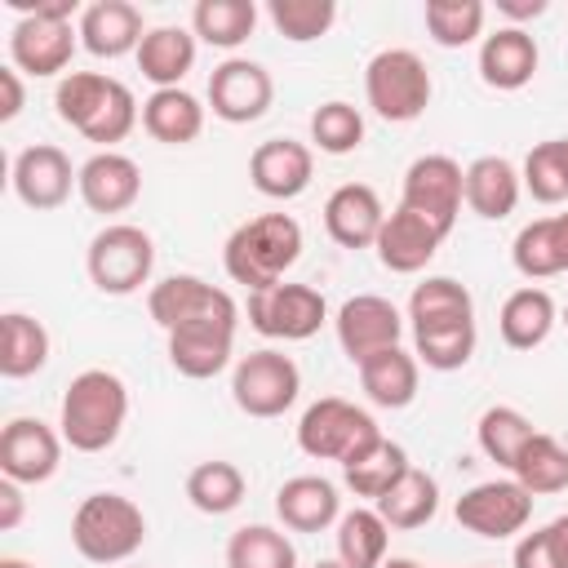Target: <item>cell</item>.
<instances>
[{
    "instance_id": "cell-10",
    "label": "cell",
    "mask_w": 568,
    "mask_h": 568,
    "mask_svg": "<svg viewBox=\"0 0 568 568\" xmlns=\"http://www.w3.org/2000/svg\"><path fill=\"white\" fill-rule=\"evenodd\" d=\"M328 302L311 284H271L262 293H248V324L271 342H306L324 328Z\"/></svg>"
},
{
    "instance_id": "cell-34",
    "label": "cell",
    "mask_w": 568,
    "mask_h": 568,
    "mask_svg": "<svg viewBox=\"0 0 568 568\" xmlns=\"http://www.w3.org/2000/svg\"><path fill=\"white\" fill-rule=\"evenodd\" d=\"M408 466H413V462H408V453H404L395 439L377 435L364 453H355V457L342 466V484H346L355 497L377 501V497H386V493L395 488V479H399Z\"/></svg>"
},
{
    "instance_id": "cell-5",
    "label": "cell",
    "mask_w": 568,
    "mask_h": 568,
    "mask_svg": "<svg viewBox=\"0 0 568 568\" xmlns=\"http://www.w3.org/2000/svg\"><path fill=\"white\" fill-rule=\"evenodd\" d=\"M146 541V515L124 493H89L71 515V546L89 564H124Z\"/></svg>"
},
{
    "instance_id": "cell-28",
    "label": "cell",
    "mask_w": 568,
    "mask_h": 568,
    "mask_svg": "<svg viewBox=\"0 0 568 568\" xmlns=\"http://www.w3.org/2000/svg\"><path fill=\"white\" fill-rule=\"evenodd\" d=\"M359 368V386L377 408H408L417 399V382H422V364L413 351L404 346H386L377 355H368Z\"/></svg>"
},
{
    "instance_id": "cell-9",
    "label": "cell",
    "mask_w": 568,
    "mask_h": 568,
    "mask_svg": "<svg viewBox=\"0 0 568 568\" xmlns=\"http://www.w3.org/2000/svg\"><path fill=\"white\" fill-rule=\"evenodd\" d=\"M297 395H302V368L284 351L262 346L240 355L231 368V399L244 417H257V422L284 417L297 404Z\"/></svg>"
},
{
    "instance_id": "cell-31",
    "label": "cell",
    "mask_w": 568,
    "mask_h": 568,
    "mask_svg": "<svg viewBox=\"0 0 568 568\" xmlns=\"http://www.w3.org/2000/svg\"><path fill=\"white\" fill-rule=\"evenodd\" d=\"M49 364V328L27 311L0 315V373L9 382L36 377Z\"/></svg>"
},
{
    "instance_id": "cell-4",
    "label": "cell",
    "mask_w": 568,
    "mask_h": 568,
    "mask_svg": "<svg viewBox=\"0 0 568 568\" xmlns=\"http://www.w3.org/2000/svg\"><path fill=\"white\" fill-rule=\"evenodd\" d=\"M302 257V226L293 213H257L240 222L222 244V266L248 293L280 284Z\"/></svg>"
},
{
    "instance_id": "cell-40",
    "label": "cell",
    "mask_w": 568,
    "mask_h": 568,
    "mask_svg": "<svg viewBox=\"0 0 568 568\" xmlns=\"http://www.w3.org/2000/svg\"><path fill=\"white\" fill-rule=\"evenodd\" d=\"M537 435V426L519 413V408H510V404H493V408H484L479 413V422H475V444H479V453L488 457V462H497V466H515V457L524 453V444Z\"/></svg>"
},
{
    "instance_id": "cell-1",
    "label": "cell",
    "mask_w": 568,
    "mask_h": 568,
    "mask_svg": "<svg viewBox=\"0 0 568 568\" xmlns=\"http://www.w3.org/2000/svg\"><path fill=\"white\" fill-rule=\"evenodd\" d=\"M53 106H58L62 124L84 133L102 151H115V142H124L133 133V124L142 120L133 89L102 71H67L53 89Z\"/></svg>"
},
{
    "instance_id": "cell-51",
    "label": "cell",
    "mask_w": 568,
    "mask_h": 568,
    "mask_svg": "<svg viewBox=\"0 0 568 568\" xmlns=\"http://www.w3.org/2000/svg\"><path fill=\"white\" fill-rule=\"evenodd\" d=\"M546 532H550V546H555V559H559V568H568V515L550 519V524H546Z\"/></svg>"
},
{
    "instance_id": "cell-46",
    "label": "cell",
    "mask_w": 568,
    "mask_h": 568,
    "mask_svg": "<svg viewBox=\"0 0 568 568\" xmlns=\"http://www.w3.org/2000/svg\"><path fill=\"white\" fill-rule=\"evenodd\" d=\"M510 262L524 280H550V275H564L559 271V253H555V231H550V217H537L528 226L515 231L510 240Z\"/></svg>"
},
{
    "instance_id": "cell-53",
    "label": "cell",
    "mask_w": 568,
    "mask_h": 568,
    "mask_svg": "<svg viewBox=\"0 0 568 568\" xmlns=\"http://www.w3.org/2000/svg\"><path fill=\"white\" fill-rule=\"evenodd\" d=\"M382 568H422V564H417V559H404V555H395V559H386Z\"/></svg>"
},
{
    "instance_id": "cell-32",
    "label": "cell",
    "mask_w": 568,
    "mask_h": 568,
    "mask_svg": "<svg viewBox=\"0 0 568 568\" xmlns=\"http://www.w3.org/2000/svg\"><path fill=\"white\" fill-rule=\"evenodd\" d=\"M373 506L390 524V532H413V528H426L435 519V510H439V484H435V475L408 466L395 479V488L386 497H377Z\"/></svg>"
},
{
    "instance_id": "cell-22",
    "label": "cell",
    "mask_w": 568,
    "mask_h": 568,
    "mask_svg": "<svg viewBox=\"0 0 568 568\" xmlns=\"http://www.w3.org/2000/svg\"><path fill=\"white\" fill-rule=\"evenodd\" d=\"M382 222H386V209L368 182H342L324 200V231L342 248H373L382 235Z\"/></svg>"
},
{
    "instance_id": "cell-8",
    "label": "cell",
    "mask_w": 568,
    "mask_h": 568,
    "mask_svg": "<svg viewBox=\"0 0 568 568\" xmlns=\"http://www.w3.org/2000/svg\"><path fill=\"white\" fill-rule=\"evenodd\" d=\"M377 422L368 408L342 399V395H324L315 399L302 417H297V448L315 462H337L346 466L355 453H364L377 439Z\"/></svg>"
},
{
    "instance_id": "cell-50",
    "label": "cell",
    "mask_w": 568,
    "mask_h": 568,
    "mask_svg": "<svg viewBox=\"0 0 568 568\" xmlns=\"http://www.w3.org/2000/svg\"><path fill=\"white\" fill-rule=\"evenodd\" d=\"M497 13L510 18V27H524L546 13V0H497Z\"/></svg>"
},
{
    "instance_id": "cell-19",
    "label": "cell",
    "mask_w": 568,
    "mask_h": 568,
    "mask_svg": "<svg viewBox=\"0 0 568 568\" xmlns=\"http://www.w3.org/2000/svg\"><path fill=\"white\" fill-rule=\"evenodd\" d=\"M315 178V151L297 138H266L248 155V182L266 200H297Z\"/></svg>"
},
{
    "instance_id": "cell-36",
    "label": "cell",
    "mask_w": 568,
    "mask_h": 568,
    "mask_svg": "<svg viewBox=\"0 0 568 568\" xmlns=\"http://www.w3.org/2000/svg\"><path fill=\"white\" fill-rule=\"evenodd\" d=\"M510 479H515L519 488H528L532 497L564 493V488H568V448H564L555 435L537 430V435L524 444V453L515 457Z\"/></svg>"
},
{
    "instance_id": "cell-44",
    "label": "cell",
    "mask_w": 568,
    "mask_h": 568,
    "mask_svg": "<svg viewBox=\"0 0 568 568\" xmlns=\"http://www.w3.org/2000/svg\"><path fill=\"white\" fill-rule=\"evenodd\" d=\"M271 27L293 40V44H311L320 36H328V27L337 22V4L333 0H271L266 4Z\"/></svg>"
},
{
    "instance_id": "cell-29",
    "label": "cell",
    "mask_w": 568,
    "mask_h": 568,
    "mask_svg": "<svg viewBox=\"0 0 568 568\" xmlns=\"http://www.w3.org/2000/svg\"><path fill=\"white\" fill-rule=\"evenodd\" d=\"M138 71L155 89H182L186 71L195 67V31L186 27H151L138 44Z\"/></svg>"
},
{
    "instance_id": "cell-52",
    "label": "cell",
    "mask_w": 568,
    "mask_h": 568,
    "mask_svg": "<svg viewBox=\"0 0 568 568\" xmlns=\"http://www.w3.org/2000/svg\"><path fill=\"white\" fill-rule=\"evenodd\" d=\"M550 231H555V253H559V271H568V213H555V217H550Z\"/></svg>"
},
{
    "instance_id": "cell-39",
    "label": "cell",
    "mask_w": 568,
    "mask_h": 568,
    "mask_svg": "<svg viewBox=\"0 0 568 568\" xmlns=\"http://www.w3.org/2000/svg\"><path fill=\"white\" fill-rule=\"evenodd\" d=\"M244 470L235 466V462H222V457H213V462H200V466H191V475H186V501L200 510V515H231L240 501H244Z\"/></svg>"
},
{
    "instance_id": "cell-55",
    "label": "cell",
    "mask_w": 568,
    "mask_h": 568,
    "mask_svg": "<svg viewBox=\"0 0 568 568\" xmlns=\"http://www.w3.org/2000/svg\"><path fill=\"white\" fill-rule=\"evenodd\" d=\"M315 568H346V564H342V559H320Z\"/></svg>"
},
{
    "instance_id": "cell-38",
    "label": "cell",
    "mask_w": 568,
    "mask_h": 568,
    "mask_svg": "<svg viewBox=\"0 0 568 568\" xmlns=\"http://www.w3.org/2000/svg\"><path fill=\"white\" fill-rule=\"evenodd\" d=\"M444 320H475V297L453 275H426L408 293V328L444 324Z\"/></svg>"
},
{
    "instance_id": "cell-48",
    "label": "cell",
    "mask_w": 568,
    "mask_h": 568,
    "mask_svg": "<svg viewBox=\"0 0 568 568\" xmlns=\"http://www.w3.org/2000/svg\"><path fill=\"white\" fill-rule=\"evenodd\" d=\"M22 106H27V89H22V71L9 62V67H0V124H9V120H18L22 115Z\"/></svg>"
},
{
    "instance_id": "cell-14",
    "label": "cell",
    "mask_w": 568,
    "mask_h": 568,
    "mask_svg": "<svg viewBox=\"0 0 568 568\" xmlns=\"http://www.w3.org/2000/svg\"><path fill=\"white\" fill-rule=\"evenodd\" d=\"M275 102V80L262 62L253 58H226L209 75V111L222 124H253L271 111Z\"/></svg>"
},
{
    "instance_id": "cell-23",
    "label": "cell",
    "mask_w": 568,
    "mask_h": 568,
    "mask_svg": "<svg viewBox=\"0 0 568 568\" xmlns=\"http://www.w3.org/2000/svg\"><path fill=\"white\" fill-rule=\"evenodd\" d=\"M75 31H80V44L93 53V58H124V53H138L146 27H142V9L129 4V0H93L84 4V13L75 18Z\"/></svg>"
},
{
    "instance_id": "cell-13",
    "label": "cell",
    "mask_w": 568,
    "mask_h": 568,
    "mask_svg": "<svg viewBox=\"0 0 568 568\" xmlns=\"http://www.w3.org/2000/svg\"><path fill=\"white\" fill-rule=\"evenodd\" d=\"M462 178L466 169L453 160V155H417L408 169H404V191H399V204L422 213L426 222H435L444 235L457 226V213H462Z\"/></svg>"
},
{
    "instance_id": "cell-49",
    "label": "cell",
    "mask_w": 568,
    "mask_h": 568,
    "mask_svg": "<svg viewBox=\"0 0 568 568\" xmlns=\"http://www.w3.org/2000/svg\"><path fill=\"white\" fill-rule=\"evenodd\" d=\"M27 515V497H22V484L13 479H0V532H13Z\"/></svg>"
},
{
    "instance_id": "cell-37",
    "label": "cell",
    "mask_w": 568,
    "mask_h": 568,
    "mask_svg": "<svg viewBox=\"0 0 568 568\" xmlns=\"http://www.w3.org/2000/svg\"><path fill=\"white\" fill-rule=\"evenodd\" d=\"M257 27V4L253 0H200L191 9V31L195 40L213 49H240Z\"/></svg>"
},
{
    "instance_id": "cell-41",
    "label": "cell",
    "mask_w": 568,
    "mask_h": 568,
    "mask_svg": "<svg viewBox=\"0 0 568 568\" xmlns=\"http://www.w3.org/2000/svg\"><path fill=\"white\" fill-rule=\"evenodd\" d=\"M226 568H297V546L284 528L244 524L226 541Z\"/></svg>"
},
{
    "instance_id": "cell-6",
    "label": "cell",
    "mask_w": 568,
    "mask_h": 568,
    "mask_svg": "<svg viewBox=\"0 0 568 568\" xmlns=\"http://www.w3.org/2000/svg\"><path fill=\"white\" fill-rule=\"evenodd\" d=\"M89 284L106 297H129L151 284L155 271V240L133 222H106L84 248Z\"/></svg>"
},
{
    "instance_id": "cell-17",
    "label": "cell",
    "mask_w": 568,
    "mask_h": 568,
    "mask_svg": "<svg viewBox=\"0 0 568 568\" xmlns=\"http://www.w3.org/2000/svg\"><path fill=\"white\" fill-rule=\"evenodd\" d=\"M62 430L40 417H13L0 430V475L13 484H44L62 466Z\"/></svg>"
},
{
    "instance_id": "cell-33",
    "label": "cell",
    "mask_w": 568,
    "mask_h": 568,
    "mask_svg": "<svg viewBox=\"0 0 568 568\" xmlns=\"http://www.w3.org/2000/svg\"><path fill=\"white\" fill-rule=\"evenodd\" d=\"M333 541L346 568H382L390 550V524L377 515V506H355V510H342Z\"/></svg>"
},
{
    "instance_id": "cell-15",
    "label": "cell",
    "mask_w": 568,
    "mask_h": 568,
    "mask_svg": "<svg viewBox=\"0 0 568 568\" xmlns=\"http://www.w3.org/2000/svg\"><path fill=\"white\" fill-rule=\"evenodd\" d=\"M9 182H13V195L36 209V213H53L71 200V186H80V169H71V155L53 142H36L27 151L13 155V169H9Z\"/></svg>"
},
{
    "instance_id": "cell-30",
    "label": "cell",
    "mask_w": 568,
    "mask_h": 568,
    "mask_svg": "<svg viewBox=\"0 0 568 568\" xmlns=\"http://www.w3.org/2000/svg\"><path fill=\"white\" fill-rule=\"evenodd\" d=\"M142 129L164 146H186L204 133V102L186 89H155L142 102Z\"/></svg>"
},
{
    "instance_id": "cell-11",
    "label": "cell",
    "mask_w": 568,
    "mask_h": 568,
    "mask_svg": "<svg viewBox=\"0 0 568 568\" xmlns=\"http://www.w3.org/2000/svg\"><path fill=\"white\" fill-rule=\"evenodd\" d=\"M457 524L475 537H488V541H506L515 532L528 528L532 519V493L519 488L515 479H484L475 488H466L453 506Z\"/></svg>"
},
{
    "instance_id": "cell-24",
    "label": "cell",
    "mask_w": 568,
    "mask_h": 568,
    "mask_svg": "<svg viewBox=\"0 0 568 568\" xmlns=\"http://www.w3.org/2000/svg\"><path fill=\"white\" fill-rule=\"evenodd\" d=\"M541 67L537 40L524 27H497L493 36L479 40V80L497 93L524 89Z\"/></svg>"
},
{
    "instance_id": "cell-7",
    "label": "cell",
    "mask_w": 568,
    "mask_h": 568,
    "mask_svg": "<svg viewBox=\"0 0 568 568\" xmlns=\"http://www.w3.org/2000/svg\"><path fill=\"white\" fill-rule=\"evenodd\" d=\"M430 71L413 49H382L364 67V98L386 124H413L430 106Z\"/></svg>"
},
{
    "instance_id": "cell-27",
    "label": "cell",
    "mask_w": 568,
    "mask_h": 568,
    "mask_svg": "<svg viewBox=\"0 0 568 568\" xmlns=\"http://www.w3.org/2000/svg\"><path fill=\"white\" fill-rule=\"evenodd\" d=\"M555 324H559V311H555V297L541 284L515 288L497 311V333L510 351H537L550 337Z\"/></svg>"
},
{
    "instance_id": "cell-56",
    "label": "cell",
    "mask_w": 568,
    "mask_h": 568,
    "mask_svg": "<svg viewBox=\"0 0 568 568\" xmlns=\"http://www.w3.org/2000/svg\"><path fill=\"white\" fill-rule=\"evenodd\" d=\"M564 324H568V306H564Z\"/></svg>"
},
{
    "instance_id": "cell-45",
    "label": "cell",
    "mask_w": 568,
    "mask_h": 568,
    "mask_svg": "<svg viewBox=\"0 0 568 568\" xmlns=\"http://www.w3.org/2000/svg\"><path fill=\"white\" fill-rule=\"evenodd\" d=\"M311 142L324 155H351L364 142V115H359V106H351L342 98L320 102L311 111Z\"/></svg>"
},
{
    "instance_id": "cell-18",
    "label": "cell",
    "mask_w": 568,
    "mask_h": 568,
    "mask_svg": "<svg viewBox=\"0 0 568 568\" xmlns=\"http://www.w3.org/2000/svg\"><path fill=\"white\" fill-rule=\"evenodd\" d=\"M235 324L240 320H191V324H178L173 333H164L169 337V364L191 382L217 377L235 355Z\"/></svg>"
},
{
    "instance_id": "cell-3",
    "label": "cell",
    "mask_w": 568,
    "mask_h": 568,
    "mask_svg": "<svg viewBox=\"0 0 568 568\" xmlns=\"http://www.w3.org/2000/svg\"><path fill=\"white\" fill-rule=\"evenodd\" d=\"M4 4L22 13L9 31V62L31 80L67 75L71 53L80 44V31L71 22L84 13L80 0H4Z\"/></svg>"
},
{
    "instance_id": "cell-42",
    "label": "cell",
    "mask_w": 568,
    "mask_h": 568,
    "mask_svg": "<svg viewBox=\"0 0 568 568\" xmlns=\"http://www.w3.org/2000/svg\"><path fill=\"white\" fill-rule=\"evenodd\" d=\"M484 4L479 0H426L422 18L439 49H466L484 36Z\"/></svg>"
},
{
    "instance_id": "cell-35",
    "label": "cell",
    "mask_w": 568,
    "mask_h": 568,
    "mask_svg": "<svg viewBox=\"0 0 568 568\" xmlns=\"http://www.w3.org/2000/svg\"><path fill=\"white\" fill-rule=\"evenodd\" d=\"M475 320H444V324H422L413 328V355L417 364L435 368V373H457L470 364L475 355Z\"/></svg>"
},
{
    "instance_id": "cell-43",
    "label": "cell",
    "mask_w": 568,
    "mask_h": 568,
    "mask_svg": "<svg viewBox=\"0 0 568 568\" xmlns=\"http://www.w3.org/2000/svg\"><path fill=\"white\" fill-rule=\"evenodd\" d=\"M524 191L537 200V204H564L568 200V151H564V138H550V142H537L528 155H524Z\"/></svg>"
},
{
    "instance_id": "cell-2",
    "label": "cell",
    "mask_w": 568,
    "mask_h": 568,
    "mask_svg": "<svg viewBox=\"0 0 568 568\" xmlns=\"http://www.w3.org/2000/svg\"><path fill=\"white\" fill-rule=\"evenodd\" d=\"M129 422V386L111 368H84L71 377L58 404V430L75 453H106Z\"/></svg>"
},
{
    "instance_id": "cell-16",
    "label": "cell",
    "mask_w": 568,
    "mask_h": 568,
    "mask_svg": "<svg viewBox=\"0 0 568 568\" xmlns=\"http://www.w3.org/2000/svg\"><path fill=\"white\" fill-rule=\"evenodd\" d=\"M146 311L164 333H173L178 324H191V320H240L235 297L200 275H164L160 284H151Z\"/></svg>"
},
{
    "instance_id": "cell-21",
    "label": "cell",
    "mask_w": 568,
    "mask_h": 568,
    "mask_svg": "<svg viewBox=\"0 0 568 568\" xmlns=\"http://www.w3.org/2000/svg\"><path fill=\"white\" fill-rule=\"evenodd\" d=\"M80 200L89 213H124L138 204L142 195V169L138 160H129L124 151H93L84 164H80Z\"/></svg>"
},
{
    "instance_id": "cell-12",
    "label": "cell",
    "mask_w": 568,
    "mask_h": 568,
    "mask_svg": "<svg viewBox=\"0 0 568 568\" xmlns=\"http://www.w3.org/2000/svg\"><path fill=\"white\" fill-rule=\"evenodd\" d=\"M404 315L390 297H377V293H355L337 306L333 315V333H337V346L351 364H364L368 355L386 351V346H399L404 337Z\"/></svg>"
},
{
    "instance_id": "cell-47",
    "label": "cell",
    "mask_w": 568,
    "mask_h": 568,
    "mask_svg": "<svg viewBox=\"0 0 568 568\" xmlns=\"http://www.w3.org/2000/svg\"><path fill=\"white\" fill-rule=\"evenodd\" d=\"M510 568H559L555 559V546H550V532L546 528H532L515 541V555H510Z\"/></svg>"
},
{
    "instance_id": "cell-20",
    "label": "cell",
    "mask_w": 568,
    "mask_h": 568,
    "mask_svg": "<svg viewBox=\"0 0 568 568\" xmlns=\"http://www.w3.org/2000/svg\"><path fill=\"white\" fill-rule=\"evenodd\" d=\"M444 240H448V235H444L435 222H426L422 213L395 204V209L386 213L382 235H377L373 248H377V262H382L390 275H417V271L430 266V257L439 253Z\"/></svg>"
},
{
    "instance_id": "cell-25",
    "label": "cell",
    "mask_w": 568,
    "mask_h": 568,
    "mask_svg": "<svg viewBox=\"0 0 568 568\" xmlns=\"http://www.w3.org/2000/svg\"><path fill=\"white\" fill-rule=\"evenodd\" d=\"M275 515L288 532H324L342 519L337 484L324 475H293L275 488Z\"/></svg>"
},
{
    "instance_id": "cell-57",
    "label": "cell",
    "mask_w": 568,
    "mask_h": 568,
    "mask_svg": "<svg viewBox=\"0 0 568 568\" xmlns=\"http://www.w3.org/2000/svg\"><path fill=\"white\" fill-rule=\"evenodd\" d=\"M564 151H568V138H564Z\"/></svg>"
},
{
    "instance_id": "cell-26",
    "label": "cell",
    "mask_w": 568,
    "mask_h": 568,
    "mask_svg": "<svg viewBox=\"0 0 568 568\" xmlns=\"http://www.w3.org/2000/svg\"><path fill=\"white\" fill-rule=\"evenodd\" d=\"M524 195V178L519 169L506 160V155H479L466 164V178H462V200L475 217L484 222H501L515 213Z\"/></svg>"
},
{
    "instance_id": "cell-54",
    "label": "cell",
    "mask_w": 568,
    "mask_h": 568,
    "mask_svg": "<svg viewBox=\"0 0 568 568\" xmlns=\"http://www.w3.org/2000/svg\"><path fill=\"white\" fill-rule=\"evenodd\" d=\"M0 568H36V564H27V559H18V555H4Z\"/></svg>"
}]
</instances>
